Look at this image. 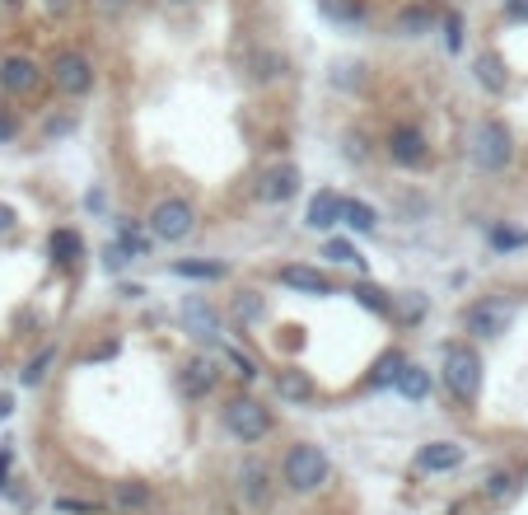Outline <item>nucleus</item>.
I'll return each instance as SVG.
<instances>
[{
	"label": "nucleus",
	"mask_w": 528,
	"mask_h": 515,
	"mask_svg": "<svg viewBox=\"0 0 528 515\" xmlns=\"http://www.w3.org/2000/svg\"><path fill=\"white\" fill-rule=\"evenodd\" d=\"M79 249H85V244H79V234H75V230H57V234H52V263L70 267V263L79 258Z\"/></svg>",
	"instance_id": "obj_20"
},
{
	"label": "nucleus",
	"mask_w": 528,
	"mask_h": 515,
	"mask_svg": "<svg viewBox=\"0 0 528 515\" xmlns=\"http://www.w3.org/2000/svg\"><path fill=\"white\" fill-rule=\"evenodd\" d=\"M174 276H196V282H216V276H225V263H174Z\"/></svg>",
	"instance_id": "obj_23"
},
{
	"label": "nucleus",
	"mask_w": 528,
	"mask_h": 515,
	"mask_svg": "<svg viewBox=\"0 0 528 515\" xmlns=\"http://www.w3.org/2000/svg\"><path fill=\"white\" fill-rule=\"evenodd\" d=\"M5 468H10V455H0V478H5Z\"/></svg>",
	"instance_id": "obj_42"
},
{
	"label": "nucleus",
	"mask_w": 528,
	"mask_h": 515,
	"mask_svg": "<svg viewBox=\"0 0 528 515\" xmlns=\"http://www.w3.org/2000/svg\"><path fill=\"white\" fill-rule=\"evenodd\" d=\"M112 506H117V510H145V506H150V483H136V478L117 483V488H112Z\"/></svg>",
	"instance_id": "obj_17"
},
{
	"label": "nucleus",
	"mask_w": 528,
	"mask_h": 515,
	"mask_svg": "<svg viewBox=\"0 0 528 515\" xmlns=\"http://www.w3.org/2000/svg\"><path fill=\"white\" fill-rule=\"evenodd\" d=\"M234 314H238L243 324H253V319H262V300H258L253 291H243V295L234 300Z\"/></svg>",
	"instance_id": "obj_27"
},
{
	"label": "nucleus",
	"mask_w": 528,
	"mask_h": 515,
	"mask_svg": "<svg viewBox=\"0 0 528 515\" xmlns=\"http://www.w3.org/2000/svg\"><path fill=\"white\" fill-rule=\"evenodd\" d=\"M430 24V15L426 10H407V15H402V33H421Z\"/></svg>",
	"instance_id": "obj_36"
},
{
	"label": "nucleus",
	"mask_w": 528,
	"mask_h": 515,
	"mask_svg": "<svg viewBox=\"0 0 528 515\" xmlns=\"http://www.w3.org/2000/svg\"><path fill=\"white\" fill-rule=\"evenodd\" d=\"M486 497H491V501H505V497H514V473H496V478L486 483Z\"/></svg>",
	"instance_id": "obj_31"
},
{
	"label": "nucleus",
	"mask_w": 528,
	"mask_h": 515,
	"mask_svg": "<svg viewBox=\"0 0 528 515\" xmlns=\"http://www.w3.org/2000/svg\"><path fill=\"white\" fill-rule=\"evenodd\" d=\"M342 220H346L351 230H360V234H370V230L379 225L375 207H364V202H355V197H346V202H342Z\"/></svg>",
	"instance_id": "obj_18"
},
{
	"label": "nucleus",
	"mask_w": 528,
	"mask_h": 515,
	"mask_svg": "<svg viewBox=\"0 0 528 515\" xmlns=\"http://www.w3.org/2000/svg\"><path fill=\"white\" fill-rule=\"evenodd\" d=\"M127 0H99V10H121Z\"/></svg>",
	"instance_id": "obj_40"
},
{
	"label": "nucleus",
	"mask_w": 528,
	"mask_h": 515,
	"mask_svg": "<svg viewBox=\"0 0 528 515\" xmlns=\"http://www.w3.org/2000/svg\"><path fill=\"white\" fill-rule=\"evenodd\" d=\"M280 286H290V291H309V295H333V282H328V276H322L318 267H304V263L280 267Z\"/></svg>",
	"instance_id": "obj_11"
},
{
	"label": "nucleus",
	"mask_w": 528,
	"mask_h": 515,
	"mask_svg": "<svg viewBox=\"0 0 528 515\" xmlns=\"http://www.w3.org/2000/svg\"><path fill=\"white\" fill-rule=\"evenodd\" d=\"M276 389H280V399H290V403H309L313 399V380L304 370H276Z\"/></svg>",
	"instance_id": "obj_16"
},
{
	"label": "nucleus",
	"mask_w": 528,
	"mask_h": 515,
	"mask_svg": "<svg viewBox=\"0 0 528 515\" xmlns=\"http://www.w3.org/2000/svg\"><path fill=\"white\" fill-rule=\"evenodd\" d=\"M388 155H393V165H402V169H412V165H426V136L417 132V127H397L393 136H388Z\"/></svg>",
	"instance_id": "obj_8"
},
{
	"label": "nucleus",
	"mask_w": 528,
	"mask_h": 515,
	"mask_svg": "<svg viewBox=\"0 0 528 515\" xmlns=\"http://www.w3.org/2000/svg\"><path fill=\"white\" fill-rule=\"evenodd\" d=\"M322 258H337V263H351V267H360L364 258L346 244V240H328V249H322Z\"/></svg>",
	"instance_id": "obj_30"
},
{
	"label": "nucleus",
	"mask_w": 528,
	"mask_h": 515,
	"mask_svg": "<svg viewBox=\"0 0 528 515\" xmlns=\"http://www.w3.org/2000/svg\"><path fill=\"white\" fill-rule=\"evenodd\" d=\"M322 10H328L333 19H351V24H355V19H364V10L355 5V0H322Z\"/></svg>",
	"instance_id": "obj_28"
},
{
	"label": "nucleus",
	"mask_w": 528,
	"mask_h": 515,
	"mask_svg": "<svg viewBox=\"0 0 528 515\" xmlns=\"http://www.w3.org/2000/svg\"><path fill=\"white\" fill-rule=\"evenodd\" d=\"M192 225H196V211L183 202V197H164V202L150 211V234H154V240H164V244L187 240Z\"/></svg>",
	"instance_id": "obj_4"
},
{
	"label": "nucleus",
	"mask_w": 528,
	"mask_h": 515,
	"mask_svg": "<svg viewBox=\"0 0 528 515\" xmlns=\"http://www.w3.org/2000/svg\"><path fill=\"white\" fill-rule=\"evenodd\" d=\"M225 431L253 445V441H262V435L271 431V413L258 399H229L225 403Z\"/></svg>",
	"instance_id": "obj_5"
},
{
	"label": "nucleus",
	"mask_w": 528,
	"mask_h": 515,
	"mask_svg": "<svg viewBox=\"0 0 528 515\" xmlns=\"http://www.w3.org/2000/svg\"><path fill=\"white\" fill-rule=\"evenodd\" d=\"M52 80H57L61 94H85L94 85V70H90V61L79 57V52H61L52 61Z\"/></svg>",
	"instance_id": "obj_6"
},
{
	"label": "nucleus",
	"mask_w": 528,
	"mask_h": 515,
	"mask_svg": "<svg viewBox=\"0 0 528 515\" xmlns=\"http://www.w3.org/2000/svg\"><path fill=\"white\" fill-rule=\"evenodd\" d=\"M258 192H262V202H290V197L300 192V169L295 165H271L262 174Z\"/></svg>",
	"instance_id": "obj_9"
},
{
	"label": "nucleus",
	"mask_w": 528,
	"mask_h": 515,
	"mask_svg": "<svg viewBox=\"0 0 528 515\" xmlns=\"http://www.w3.org/2000/svg\"><path fill=\"white\" fill-rule=\"evenodd\" d=\"M477 80H481V85H491V90H505V70H501V61H496V57H481V61H477Z\"/></svg>",
	"instance_id": "obj_26"
},
{
	"label": "nucleus",
	"mask_w": 528,
	"mask_h": 515,
	"mask_svg": "<svg viewBox=\"0 0 528 515\" xmlns=\"http://www.w3.org/2000/svg\"><path fill=\"white\" fill-rule=\"evenodd\" d=\"M33 85H37V66L28 57H5V61H0V90L28 94Z\"/></svg>",
	"instance_id": "obj_13"
},
{
	"label": "nucleus",
	"mask_w": 528,
	"mask_h": 515,
	"mask_svg": "<svg viewBox=\"0 0 528 515\" xmlns=\"http://www.w3.org/2000/svg\"><path fill=\"white\" fill-rule=\"evenodd\" d=\"M10 225H15V211H10V207H5V202H0V234H5V230H10Z\"/></svg>",
	"instance_id": "obj_38"
},
{
	"label": "nucleus",
	"mask_w": 528,
	"mask_h": 515,
	"mask_svg": "<svg viewBox=\"0 0 528 515\" xmlns=\"http://www.w3.org/2000/svg\"><path fill=\"white\" fill-rule=\"evenodd\" d=\"M183 389H187V399H206V393L216 389V366L206 361V356H196V361L183 366Z\"/></svg>",
	"instance_id": "obj_15"
},
{
	"label": "nucleus",
	"mask_w": 528,
	"mask_h": 515,
	"mask_svg": "<svg viewBox=\"0 0 528 515\" xmlns=\"http://www.w3.org/2000/svg\"><path fill=\"white\" fill-rule=\"evenodd\" d=\"M505 15L510 19H528V0H505Z\"/></svg>",
	"instance_id": "obj_37"
},
{
	"label": "nucleus",
	"mask_w": 528,
	"mask_h": 515,
	"mask_svg": "<svg viewBox=\"0 0 528 515\" xmlns=\"http://www.w3.org/2000/svg\"><path fill=\"white\" fill-rule=\"evenodd\" d=\"M444 43H449V52L463 48V15H449V19H444Z\"/></svg>",
	"instance_id": "obj_34"
},
{
	"label": "nucleus",
	"mask_w": 528,
	"mask_h": 515,
	"mask_svg": "<svg viewBox=\"0 0 528 515\" xmlns=\"http://www.w3.org/2000/svg\"><path fill=\"white\" fill-rule=\"evenodd\" d=\"M510 155H514L510 127H505V123H496V117H486V123L472 132V160H477V169L501 174V169L510 165Z\"/></svg>",
	"instance_id": "obj_3"
},
{
	"label": "nucleus",
	"mask_w": 528,
	"mask_h": 515,
	"mask_svg": "<svg viewBox=\"0 0 528 515\" xmlns=\"http://www.w3.org/2000/svg\"><path fill=\"white\" fill-rule=\"evenodd\" d=\"M444 389H449L454 399H463V403L477 399V389H481V356L468 342H449V347H444Z\"/></svg>",
	"instance_id": "obj_2"
},
{
	"label": "nucleus",
	"mask_w": 528,
	"mask_h": 515,
	"mask_svg": "<svg viewBox=\"0 0 528 515\" xmlns=\"http://www.w3.org/2000/svg\"><path fill=\"white\" fill-rule=\"evenodd\" d=\"M459 464H463V445H454V441H430L417 455L421 473H444V468H459Z\"/></svg>",
	"instance_id": "obj_12"
},
{
	"label": "nucleus",
	"mask_w": 528,
	"mask_h": 515,
	"mask_svg": "<svg viewBox=\"0 0 528 515\" xmlns=\"http://www.w3.org/2000/svg\"><path fill=\"white\" fill-rule=\"evenodd\" d=\"M57 510H61V515H99L103 506H99V501H85V497H61Z\"/></svg>",
	"instance_id": "obj_29"
},
{
	"label": "nucleus",
	"mask_w": 528,
	"mask_h": 515,
	"mask_svg": "<svg viewBox=\"0 0 528 515\" xmlns=\"http://www.w3.org/2000/svg\"><path fill=\"white\" fill-rule=\"evenodd\" d=\"M5 136H15V123H10V117H0V141H5Z\"/></svg>",
	"instance_id": "obj_39"
},
{
	"label": "nucleus",
	"mask_w": 528,
	"mask_h": 515,
	"mask_svg": "<svg viewBox=\"0 0 528 515\" xmlns=\"http://www.w3.org/2000/svg\"><path fill=\"white\" fill-rule=\"evenodd\" d=\"M10 408H15V403L5 399V393H0V417H10Z\"/></svg>",
	"instance_id": "obj_41"
},
{
	"label": "nucleus",
	"mask_w": 528,
	"mask_h": 515,
	"mask_svg": "<svg viewBox=\"0 0 528 515\" xmlns=\"http://www.w3.org/2000/svg\"><path fill=\"white\" fill-rule=\"evenodd\" d=\"M183 324H187V333L201 338V342L220 338V314H216L206 300H183Z\"/></svg>",
	"instance_id": "obj_10"
},
{
	"label": "nucleus",
	"mask_w": 528,
	"mask_h": 515,
	"mask_svg": "<svg viewBox=\"0 0 528 515\" xmlns=\"http://www.w3.org/2000/svg\"><path fill=\"white\" fill-rule=\"evenodd\" d=\"M355 300H360L364 309H375V314H393L388 291H384V286H375V282H360V286H355Z\"/></svg>",
	"instance_id": "obj_22"
},
{
	"label": "nucleus",
	"mask_w": 528,
	"mask_h": 515,
	"mask_svg": "<svg viewBox=\"0 0 528 515\" xmlns=\"http://www.w3.org/2000/svg\"><path fill=\"white\" fill-rule=\"evenodd\" d=\"M402 366H407V361H402V351H384V356H379V366H375V375H370V384H375V389H388V384H397Z\"/></svg>",
	"instance_id": "obj_21"
},
{
	"label": "nucleus",
	"mask_w": 528,
	"mask_h": 515,
	"mask_svg": "<svg viewBox=\"0 0 528 515\" xmlns=\"http://www.w3.org/2000/svg\"><path fill=\"white\" fill-rule=\"evenodd\" d=\"M397 393H407V399H426L430 393V375L421 370V366H402V375H397Z\"/></svg>",
	"instance_id": "obj_19"
},
{
	"label": "nucleus",
	"mask_w": 528,
	"mask_h": 515,
	"mask_svg": "<svg viewBox=\"0 0 528 515\" xmlns=\"http://www.w3.org/2000/svg\"><path fill=\"white\" fill-rule=\"evenodd\" d=\"M52 356H57L52 347H48L43 356H33V361H28V370H24V384H37V380H43V375H48V366H52Z\"/></svg>",
	"instance_id": "obj_32"
},
{
	"label": "nucleus",
	"mask_w": 528,
	"mask_h": 515,
	"mask_svg": "<svg viewBox=\"0 0 528 515\" xmlns=\"http://www.w3.org/2000/svg\"><path fill=\"white\" fill-rule=\"evenodd\" d=\"M127 263H132V249H127V244H108V249H103V267H108V272L127 267Z\"/></svg>",
	"instance_id": "obj_33"
},
{
	"label": "nucleus",
	"mask_w": 528,
	"mask_h": 515,
	"mask_svg": "<svg viewBox=\"0 0 528 515\" xmlns=\"http://www.w3.org/2000/svg\"><path fill=\"white\" fill-rule=\"evenodd\" d=\"M510 319H514L510 300H481V305L468 309V328H472L477 338H496V333H505Z\"/></svg>",
	"instance_id": "obj_7"
},
{
	"label": "nucleus",
	"mask_w": 528,
	"mask_h": 515,
	"mask_svg": "<svg viewBox=\"0 0 528 515\" xmlns=\"http://www.w3.org/2000/svg\"><path fill=\"white\" fill-rule=\"evenodd\" d=\"M243 478H248V501H253V506H267V468L248 464V468H243Z\"/></svg>",
	"instance_id": "obj_24"
},
{
	"label": "nucleus",
	"mask_w": 528,
	"mask_h": 515,
	"mask_svg": "<svg viewBox=\"0 0 528 515\" xmlns=\"http://www.w3.org/2000/svg\"><path fill=\"white\" fill-rule=\"evenodd\" d=\"M225 361H234L243 380H253V375H258V366H253V361H248V356H243V351H234V347H225Z\"/></svg>",
	"instance_id": "obj_35"
},
{
	"label": "nucleus",
	"mask_w": 528,
	"mask_h": 515,
	"mask_svg": "<svg viewBox=\"0 0 528 515\" xmlns=\"http://www.w3.org/2000/svg\"><path fill=\"white\" fill-rule=\"evenodd\" d=\"M280 478H286V488L290 492H318V488H328V478H333V464H328V455H322L318 445H290L286 450V464H280Z\"/></svg>",
	"instance_id": "obj_1"
},
{
	"label": "nucleus",
	"mask_w": 528,
	"mask_h": 515,
	"mask_svg": "<svg viewBox=\"0 0 528 515\" xmlns=\"http://www.w3.org/2000/svg\"><path fill=\"white\" fill-rule=\"evenodd\" d=\"M342 202H346V197H337L333 188L313 192V202H309V225H313V230H333V225L342 220Z\"/></svg>",
	"instance_id": "obj_14"
},
{
	"label": "nucleus",
	"mask_w": 528,
	"mask_h": 515,
	"mask_svg": "<svg viewBox=\"0 0 528 515\" xmlns=\"http://www.w3.org/2000/svg\"><path fill=\"white\" fill-rule=\"evenodd\" d=\"M496 249H523L528 244V234L523 230H510V225H491V234H486Z\"/></svg>",
	"instance_id": "obj_25"
}]
</instances>
